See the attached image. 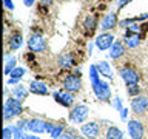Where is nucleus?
<instances>
[{
	"instance_id": "1",
	"label": "nucleus",
	"mask_w": 148,
	"mask_h": 139,
	"mask_svg": "<svg viewBox=\"0 0 148 139\" xmlns=\"http://www.w3.org/2000/svg\"><path fill=\"white\" fill-rule=\"evenodd\" d=\"M99 71H97L96 65H91L90 67V79H91V85H92V91L97 96V99L102 102H106L111 99V90L108 87V83L103 82L99 76Z\"/></svg>"
},
{
	"instance_id": "2",
	"label": "nucleus",
	"mask_w": 148,
	"mask_h": 139,
	"mask_svg": "<svg viewBox=\"0 0 148 139\" xmlns=\"http://www.w3.org/2000/svg\"><path fill=\"white\" fill-rule=\"evenodd\" d=\"M23 113V105H22V100L16 99V97H9V99L5 100V107H3V119L5 122H9L12 120L14 118L20 116Z\"/></svg>"
},
{
	"instance_id": "3",
	"label": "nucleus",
	"mask_w": 148,
	"mask_h": 139,
	"mask_svg": "<svg viewBox=\"0 0 148 139\" xmlns=\"http://www.w3.org/2000/svg\"><path fill=\"white\" fill-rule=\"evenodd\" d=\"M82 87H83V82H82V76L79 71L66 74V76L63 77V90L76 94V93H79L82 90Z\"/></svg>"
},
{
	"instance_id": "4",
	"label": "nucleus",
	"mask_w": 148,
	"mask_h": 139,
	"mask_svg": "<svg viewBox=\"0 0 148 139\" xmlns=\"http://www.w3.org/2000/svg\"><path fill=\"white\" fill-rule=\"evenodd\" d=\"M88 113L90 110L85 104H76L69 111V120L73 124H83L88 118Z\"/></svg>"
},
{
	"instance_id": "5",
	"label": "nucleus",
	"mask_w": 148,
	"mask_h": 139,
	"mask_svg": "<svg viewBox=\"0 0 148 139\" xmlns=\"http://www.w3.org/2000/svg\"><path fill=\"white\" fill-rule=\"evenodd\" d=\"M46 48H48V45H46V40L43 39V36L32 32L29 39H28V50L31 53H43V51H46Z\"/></svg>"
},
{
	"instance_id": "6",
	"label": "nucleus",
	"mask_w": 148,
	"mask_h": 139,
	"mask_svg": "<svg viewBox=\"0 0 148 139\" xmlns=\"http://www.w3.org/2000/svg\"><path fill=\"white\" fill-rule=\"evenodd\" d=\"M130 107H131V111L136 116H142L145 114L148 111V96L145 94H139V96H134L131 99V104H130Z\"/></svg>"
},
{
	"instance_id": "7",
	"label": "nucleus",
	"mask_w": 148,
	"mask_h": 139,
	"mask_svg": "<svg viewBox=\"0 0 148 139\" xmlns=\"http://www.w3.org/2000/svg\"><path fill=\"white\" fill-rule=\"evenodd\" d=\"M119 74L127 85H133V83L140 82V74L134 67H122L119 70Z\"/></svg>"
},
{
	"instance_id": "8",
	"label": "nucleus",
	"mask_w": 148,
	"mask_h": 139,
	"mask_svg": "<svg viewBox=\"0 0 148 139\" xmlns=\"http://www.w3.org/2000/svg\"><path fill=\"white\" fill-rule=\"evenodd\" d=\"M80 131L83 136H86V139H99L102 133V125L96 122V120H91V122H86L82 125Z\"/></svg>"
},
{
	"instance_id": "9",
	"label": "nucleus",
	"mask_w": 148,
	"mask_h": 139,
	"mask_svg": "<svg viewBox=\"0 0 148 139\" xmlns=\"http://www.w3.org/2000/svg\"><path fill=\"white\" fill-rule=\"evenodd\" d=\"M114 34L113 32H110V31H105V32H100L99 36H96V40H94V43L96 46L99 48V51H106V50H110L111 46H113L114 43Z\"/></svg>"
},
{
	"instance_id": "10",
	"label": "nucleus",
	"mask_w": 148,
	"mask_h": 139,
	"mask_svg": "<svg viewBox=\"0 0 148 139\" xmlns=\"http://www.w3.org/2000/svg\"><path fill=\"white\" fill-rule=\"evenodd\" d=\"M128 134L131 139H143L145 138V127L139 119H130L128 120Z\"/></svg>"
},
{
	"instance_id": "11",
	"label": "nucleus",
	"mask_w": 148,
	"mask_h": 139,
	"mask_svg": "<svg viewBox=\"0 0 148 139\" xmlns=\"http://www.w3.org/2000/svg\"><path fill=\"white\" fill-rule=\"evenodd\" d=\"M53 97L56 99V102H57L59 105L65 107V108H69V107L74 105V94H73V93H69V91H66V90L54 91Z\"/></svg>"
},
{
	"instance_id": "12",
	"label": "nucleus",
	"mask_w": 148,
	"mask_h": 139,
	"mask_svg": "<svg viewBox=\"0 0 148 139\" xmlns=\"http://www.w3.org/2000/svg\"><path fill=\"white\" fill-rule=\"evenodd\" d=\"M119 25V22H117V12H106L105 14V17L102 19V22H100V30L102 32H105V31H110V30H113L114 26H117Z\"/></svg>"
},
{
	"instance_id": "13",
	"label": "nucleus",
	"mask_w": 148,
	"mask_h": 139,
	"mask_svg": "<svg viewBox=\"0 0 148 139\" xmlns=\"http://www.w3.org/2000/svg\"><path fill=\"white\" fill-rule=\"evenodd\" d=\"M46 128H48V122L43 120V119L32 118V119H29V122H28V130L32 131V133H37V134L45 133Z\"/></svg>"
},
{
	"instance_id": "14",
	"label": "nucleus",
	"mask_w": 148,
	"mask_h": 139,
	"mask_svg": "<svg viewBox=\"0 0 148 139\" xmlns=\"http://www.w3.org/2000/svg\"><path fill=\"white\" fill-rule=\"evenodd\" d=\"M125 53H127V45H125V42H122V40H116L113 43V46L110 48V57L114 59V60L120 59Z\"/></svg>"
},
{
	"instance_id": "15",
	"label": "nucleus",
	"mask_w": 148,
	"mask_h": 139,
	"mask_svg": "<svg viewBox=\"0 0 148 139\" xmlns=\"http://www.w3.org/2000/svg\"><path fill=\"white\" fill-rule=\"evenodd\" d=\"M66 130V125L63 122L54 124V122H48V128H46V133H49V136L53 139H59L62 136V133Z\"/></svg>"
},
{
	"instance_id": "16",
	"label": "nucleus",
	"mask_w": 148,
	"mask_h": 139,
	"mask_svg": "<svg viewBox=\"0 0 148 139\" xmlns=\"http://www.w3.org/2000/svg\"><path fill=\"white\" fill-rule=\"evenodd\" d=\"M29 91L36 96H48L49 94L48 87H46L43 82H39V81H32L29 83Z\"/></svg>"
},
{
	"instance_id": "17",
	"label": "nucleus",
	"mask_w": 148,
	"mask_h": 139,
	"mask_svg": "<svg viewBox=\"0 0 148 139\" xmlns=\"http://www.w3.org/2000/svg\"><path fill=\"white\" fill-rule=\"evenodd\" d=\"M8 45H9V50L11 51H17L20 50V46L23 45V36L20 31H16V32H11L8 39Z\"/></svg>"
},
{
	"instance_id": "18",
	"label": "nucleus",
	"mask_w": 148,
	"mask_h": 139,
	"mask_svg": "<svg viewBox=\"0 0 148 139\" xmlns=\"http://www.w3.org/2000/svg\"><path fill=\"white\" fill-rule=\"evenodd\" d=\"M29 93H31V91H29V87H25V85H22V83H18V85H14V87H12L11 96L23 102V100L28 97V94H29Z\"/></svg>"
},
{
	"instance_id": "19",
	"label": "nucleus",
	"mask_w": 148,
	"mask_h": 139,
	"mask_svg": "<svg viewBox=\"0 0 148 139\" xmlns=\"http://www.w3.org/2000/svg\"><path fill=\"white\" fill-rule=\"evenodd\" d=\"M74 63H76V62H74V57H73L71 53H63V54H60L59 57H57V65L62 70L71 68Z\"/></svg>"
},
{
	"instance_id": "20",
	"label": "nucleus",
	"mask_w": 148,
	"mask_h": 139,
	"mask_svg": "<svg viewBox=\"0 0 148 139\" xmlns=\"http://www.w3.org/2000/svg\"><path fill=\"white\" fill-rule=\"evenodd\" d=\"M140 39H142L140 34H133L128 30L125 32V45H127V48H131V50L137 48L139 43H140Z\"/></svg>"
},
{
	"instance_id": "21",
	"label": "nucleus",
	"mask_w": 148,
	"mask_h": 139,
	"mask_svg": "<svg viewBox=\"0 0 148 139\" xmlns=\"http://www.w3.org/2000/svg\"><path fill=\"white\" fill-rule=\"evenodd\" d=\"M97 67V71H99L103 77H106V79H113V68H111V65L108 63V62H105V60H100L99 63L96 65Z\"/></svg>"
},
{
	"instance_id": "22",
	"label": "nucleus",
	"mask_w": 148,
	"mask_h": 139,
	"mask_svg": "<svg viewBox=\"0 0 148 139\" xmlns=\"http://www.w3.org/2000/svg\"><path fill=\"white\" fill-rule=\"evenodd\" d=\"M105 138H106V139H123V133H122V130H120L119 127L111 125V127L106 128Z\"/></svg>"
},
{
	"instance_id": "23",
	"label": "nucleus",
	"mask_w": 148,
	"mask_h": 139,
	"mask_svg": "<svg viewBox=\"0 0 148 139\" xmlns=\"http://www.w3.org/2000/svg\"><path fill=\"white\" fill-rule=\"evenodd\" d=\"M14 68H17V59L14 56L12 57H8L6 56V60H5V76H9Z\"/></svg>"
},
{
	"instance_id": "24",
	"label": "nucleus",
	"mask_w": 148,
	"mask_h": 139,
	"mask_svg": "<svg viewBox=\"0 0 148 139\" xmlns=\"http://www.w3.org/2000/svg\"><path fill=\"white\" fill-rule=\"evenodd\" d=\"M96 25H97V22H96V19H94V16H86L85 17V20H83V26H85V30L86 31H94L96 30Z\"/></svg>"
},
{
	"instance_id": "25",
	"label": "nucleus",
	"mask_w": 148,
	"mask_h": 139,
	"mask_svg": "<svg viewBox=\"0 0 148 139\" xmlns=\"http://www.w3.org/2000/svg\"><path fill=\"white\" fill-rule=\"evenodd\" d=\"M127 93L131 97L142 94V87H139V83H133V85H127Z\"/></svg>"
},
{
	"instance_id": "26",
	"label": "nucleus",
	"mask_w": 148,
	"mask_h": 139,
	"mask_svg": "<svg viewBox=\"0 0 148 139\" xmlns=\"http://www.w3.org/2000/svg\"><path fill=\"white\" fill-rule=\"evenodd\" d=\"M25 73H26V70L23 68V67H17V68H14V70H12V73L9 74V77H17V79H22L23 76H25Z\"/></svg>"
},
{
	"instance_id": "27",
	"label": "nucleus",
	"mask_w": 148,
	"mask_h": 139,
	"mask_svg": "<svg viewBox=\"0 0 148 139\" xmlns=\"http://www.w3.org/2000/svg\"><path fill=\"white\" fill-rule=\"evenodd\" d=\"M3 139H14V127L3 128Z\"/></svg>"
},
{
	"instance_id": "28",
	"label": "nucleus",
	"mask_w": 148,
	"mask_h": 139,
	"mask_svg": "<svg viewBox=\"0 0 148 139\" xmlns=\"http://www.w3.org/2000/svg\"><path fill=\"white\" fill-rule=\"evenodd\" d=\"M76 134H74V131L73 130H65V131L62 133V136H60L59 139H73Z\"/></svg>"
},
{
	"instance_id": "29",
	"label": "nucleus",
	"mask_w": 148,
	"mask_h": 139,
	"mask_svg": "<svg viewBox=\"0 0 148 139\" xmlns=\"http://www.w3.org/2000/svg\"><path fill=\"white\" fill-rule=\"evenodd\" d=\"M3 5H5V8L8 9V11H14V3H12V0H3Z\"/></svg>"
},
{
	"instance_id": "30",
	"label": "nucleus",
	"mask_w": 148,
	"mask_h": 139,
	"mask_svg": "<svg viewBox=\"0 0 148 139\" xmlns=\"http://www.w3.org/2000/svg\"><path fill=\"white\" fill-rule=\"evenodd\" d=\"M18 82H20V79H17V77H9L6 83H8V85H12V87H14V85H18Z\"/></svg>"
},
{
	"instance_id": "31",
	"label": "nucleus",
	"mask_w": 148,
	"mask_h": 139,
	"mask_svg": "<svg viewBox=\"0 0 148 139\" xmlns=\"http://www.w3.org/2000/svg\"><path fill=\"white\" fill-rule=\"evenodd\" d=\"M130 2H131V0H117V6H119V9L123 8L125 5H128Z\"/></svg>"
},
{
	"instance_id": "32",
	"label": "nucleus",
	"mask_w": 148,
	"mask_h": 139,
	"mask_svg": "<svg viewBox=\"0 0 148 139\" xmlns=\"http://www.w3.org/2000/svg\"><path fill=\"white\" fill-rule=\"evenodd\" d=\"M34 3H36V0H23V5H25V6H28V8H31Z\"/></svg>"
},
{
	"instance_id": "33",
	"label": "nucleus",
	"mask_w": 148,
	"mask_h": 139,
	"mask_svg": "<svg viewBox=\"0 0 148 139\" xmlns=\"http://www.w3.org/2000/svg\"><path fill=\"white\" fill-rule=\"evenodd\" d=\"M127 114H128V110H125V108L120 110V118L122 119H127Z\"/></svg>"
},
{
	"instance_id": "34",
	"label": "nucleus",
	"mask_w": 148,
	"mask_h": 139,
	"mask_svg": "<svg viewBox=\"0 0 148 139\" xmlns=\"http://www.w3.org/2000/svg\"><path fill=\"white\" fill-rule=\"evenodd\" d=\"M53 2H54V0H42V3H43V5H51Z\"/></svg>"
},
{
	"instance_id": "35",
	"label": "nucleus",
	"mask_w": 148,
	"mask_h": 139,
	"mask_svg": "<svg viewBox=\"0 0 148 139\" xmlns=\"http://www.w3.org/2000/svg\"><path fill=\"white\" fill-rule=\"evenodd\" d=\"M73 139H86V138L85 136H74Z\"/></svg>"
},
{
	"instance_id": "36",
	"label": "nucleus",
	"mask_w": 148,
	"mask_h": 139,
	"mask_svg": "<svg viewBox=\"0 0 148 139\" xmlns=\"http://www.w3.org/2000/svg\"><path fill=\"white\" fill-rule=\"evenodd\" d=\"M99 139H106V138H99Z\"/></svg>"
}]
</instances>
